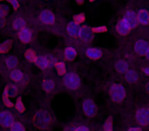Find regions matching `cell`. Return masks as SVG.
Instances as JSON below:
<instances>
[{
	"label": "cell",
	"instance_id": "cell-1",
	"mask_svg": "<svg viewBox=\"0 0 149 131\" xmlns=\"http://www.w3.org/2000/svg\"><path fill=\"white\" fill-rule=\"evenodd\" d=\"M63 83L68 90H77L81 86V79L76 73H66L63 78Z\"/></svg>",
	"mask_w": 149,
	"mask_h": 131
},
{
	"label": "cell",
	"instance_id": "cell-20",
	"mask_svg": "<svg viewBox=\"0 0 149 131\" xmlns=\"http://www.w3.org/2000/svg\"><path fill=\"white\" fill-rule=\"evenodd\" d=\"M77 56V51L74 47H66L64 49V57L68 60H74V57Z\"/></svg>",
	"mask_w": 149,
	"mask_h": 131
},
{
	"label": "cell",
	"instance_id": "cell-10",
	"mask_svg": "<svg viewBox=\"0 0 149 131\" xmlns=\"http://www.w3.org/2000/svg\"><path fill=\"white\" fill-rule=\"evenodd\" d=\"M40 21L45 25H52L55 22V15L50 11H43L40 13Z\"/></svg>",
	"mask_w": 149,
	"mask_h": 131
},
{
	"label": "cell",
	"instance_id": "cell-32",
	"mask_svg": "<svg viewBox=\"0 0 149 131\" xmlns=\"http://www.w3.org/2000/svg\"><path fill=\"white\" fill-rule=\"evenodd\" d=\"M103 129H104V131H112V130H113L112 120L110 118L107 119V120L105 121V123H104V125H103Z\"/></svg>",
	"mask_w": 149,
	"mask_h": 131
},
{
	"label": "cell",
	"instance_id": "cell-37",
	"mask_svg": "<svg viewBox=\"0 0 149 131\" xmlns=\"http://www.w3.org/2000/svg\"><path fill=\"white\" fill-rule=\"evenodd\" d=\"M74 131H90L86 126H78L77 128H74Z\"/></svg>",
	"mask_w": 149,
	"mask_h": 131
},
{
	"label": "cell",
	"instance_id": "cell-24",
	"mask_svg": "<svg viewBox=\"0 0 149 131\" xmlns=\"http://www.w3.org/2000/svg\"><path fill=\"white\" fill-rule=\"evenodd\" d=\"M55 69H56V71H57L58 75H65L66 74V66L64 62H57L55 64Z\"/></svg>",
	"mask_w": 149,
	"mask_h": 131
},
{
	"label": "cell",
	"instance_id": "cell-43",
	"mask_svg": "<svg viewBox=\"0 0 149 131\" xmlns=\"http://www.w3.org/2000/svg\"><path fill=\"white\" fill-rule=\"evenodd\" d=\"M146 56L148 57V60H149V49H148V51H147V53H146Z\"/></svg>",
	"mask_w": 149,
	"mask_h": 131
},
{
	"label": "cell",
	"instance_id": "cell-14",
	"mask_svg": "<svg viewBox=\"0 0 149 131\" xmlns=\"http://www.w3.org/2000/svg\"><path fill=\"white\" fill-rule=\"evenodd\" d=\"M137 19H138L139 24L147 26L149 24V13L145 9H140L137 13Z\"/></svg>",
	"mask_w": 149,
	"mask_h": 131
},
{
	"label": "cell",
	"instance_id": "cell-26",
	"mask_svg": "<svg viewBox=\"0 0 149 131\" xmlns=\"http://www.w3.org/2000/svg\"><path fill=\"white\" fill-rule=\"evenodd\" d=\"M11 41L10 40H6L3 43H0V53H5L7 52L11 47Z\"/></svg>",
	"mask_w": 149,
	"mask_h": 131
},
{
	"label": "cell",
	"instance_id": "cell-15",
	"mask_svg": "<svg viewBox=\"0 0 149 131\" xmlns=\"http://www.w3.org/2000/svg\"><path fill=\"white\" fill-rule=\"evenodd\" d=\"M66 31H68V33L70 34V36H72V37H79V35H80V27L77 24H74V22L68 24V26H66Z\"/></svg>",
	"mask_w": 149,
	"mask_h": 131
},
{
	"label": "cell",
	"instance_id": "cell-16",
	"mask_svg": "<svg viewBox=\"0 0 149 131\" xmlns=\"http://www.w3.org/2000/svg\"><path fill=\"white\" fill-rule=\"evenodd\" d=\"M26 21L23 19V18H17V19L13 20V27L15 30H17V31H21V30L25 29L26 28Z\"/></svg>",
	"mask_w": 149,
	"mask_h": 131
},
{
	"label": "cell",
	"instance_id": "cell-3",
	"mask_svg": "<svg viewBox=\"0 0 149 131\" xmlns=\"http://www.w3.org/2000/svg\"><path fill=\"white\" fill-rule=\"evenodd\" d=\"M35 122L39 128L45 129L51 123V118H50L49 114L45 111H40L36 114L35 116Z\"/></svg>",
	"mask_w": 149,
	"mask_h": 131
},
{
	"label": "cell",
	"instance_id": "cell-4",
	"mask_svg": "<svg viewBox=\"0 0 149 131\" xmlns=\"http://www.w3.org/2000/svg\"><path fill=\"white\" fill-rule=\"evenodd\" d=\"M83 111L88 117H94L97 112V106L93 100L87 98L83 102Z\"/></svg>",
	"mask_w": 149,
	"mask_h": 131
},
{
	"label": "cell",
	"instance_id": "cell-30",
	"mask_svg": "<svg viewBox=\"0 0 149 131\" xmlns=\"http://www.w3.org/2000/svg\"><path fill=\"white\" fill-rule=\"evenodd\" d=\"M10 131H25V127L19 122H13L10 126Z\"/></svg>",
	"mask_w": 149,
	"mask_h": 131
},
{
	"label": "cell",
	"instance_id": "cell-22",
	"mask_svg": "<svg viewBox=\"0 0 149 131\" xmlns=\"http://www.w3.org/2000/svg\"><path fill=\"white\" fill-rule=\"evenodd\" d=\"M116 70L120 73H126L129 70V64L125 60H118L116 64Z\"/></svg>",
	"mask_w": 149,
	"mask_h": 131
},
{
	"label": "cell",
	"instance_id": "cell-17",
	"mask_svg": "<svg viewBox=\"0 0 149 131\" xmlns=\"http://www.w3.org/2000/svg\"><path fill=\"white\" fill-rule=\"evenodd\" d=\"M125 77H126V80L130 83H134V82H137L139 79V76L137 74L136 71H133V70H128L125 74Z\"/></svg>",
	"mask_w": 149,
	"mask_h": 131
},
{
	"label": "cell",
	"instance_id": "cell-11",
	"mask_svg": "<svg viewBox=\"0 0 149 131\" xmlns=\"http://www.w3.org/2000/svg\"><path fill=\"white\" fill-rule=\"evenodd\" d=\"M116 31L120 35H128L130 33V31L132 29L130 28V26L128 25L126 21L124 19H122L120 21H118V23L116 24Z\"/></svg>",
	"mask_w": 149,
	"mask_h": 131
},
{
	"label": "cell",
	"instance_id": "cell-5",
	"mask_svg": "<svg viewBox=\"0 0 149 131\" xmlns=\"http://www.w3.org/2000/svg\"><path fill=\"white\" fill-rule=\"evenodd\" d=\"M136 120L138 124L142 126H146L149 124V110L148 109H139L136 112Z\"/></svg>",
	"mask_w": 149,
	"mask_h": 131
},
{
	"label": "cell",
	"instance_id": "cell-44",
	"mask_svg": "<svg viewBox=\"0 0 149 131\" xmlns=\"http://www.w3.org/2000/svg\"><path fill=\"white\" fill-rule=\"evenodd\" d=\"M93 1H95V0H90V2H93Z\"/></svg>",
	"mask_w": 149,
	"mask_h": 131
},
{
	"label": "cell",
	"instance_id": "cell-31",
	"mask_svg": "<svg viewBox=\"0 0 149 131\" xmlns=\"http://www.w3.org/2000/svg\"><path fill=\"white\" fill-rule=\"evenodd\" d=\"M106 31H107V27H105V26H96V27L92 28V32H93V34L105 33Z\"/></svg>",
	"mask_w": 149,
	"mask_h": 131
},
{
	"label": "cell",
	"instance_id": "cell-23",
	"mask_svg": "<svg viewBox=\"0 0 149 131\" xmlns=\"http://www.w3.org/2000/svg\"><path fill=\"white\" fill-rule=\"evenodd\" d=\"M5 64H6L7 68L9 69L15 70L19 64V60H17L15 56H8V57L5 60Z\"/></svg>",
	"mask_w": 149,
	"mask_h": 131
},
{
	"label": "cell",
	"instance_id": "cell-28",
	"mask_svg": "<svg viewBox=\"0 0 149 131\" xmlns=\"http://www.w3.org/2000/svg\"><path fill=\"white\" fill-rule=\"evenodd\" d=\"M3 102H4V104L6 106H9V108H11V106H13V104L11 102V100L9 99V95H8V92H7L6 88L4 89V92H3Z\"/></svg>",
	"mask_w": 149,
	"mask_h": 131
},
{
	"label": "cell",
	"instance_id": "cell-19",
	"mask_svg": "<svg viewBox=\"0 0 149 131\" xmlns=\"http://www.w3.org/2000/svg\"><path fill=\"white\" fill-rule=\"evenodd\" d=\"M35 64H36V66H37L38 68H40L41 70H46L47 68H49L48 67L47 58H46V56H44V55L38 56Z\"/></svg>",
	"mask_w": 149,
	"mask_h": 131
},
{
	"label": "cell",
	"instance_id": "cell-9",
	"mask_svg": "<svg viewBox=\"0 0 149 131\" xmlns=\"http://www.w3.org/2000/svg\"><path fill=\"white\" fill-rule=\"evenodd\" d=\"M134 49L140 55H146L147 51L149 49V44L145 40H138L134 44Z\"/></svg>",
	"mask_w": 149,
	"mask_h": 131
},
{
	"label": "cell",
	"instance_id": "cell-41",
	"mask_svg": "<svg viewBox=\"0 0 149 131\" xmlns=\"http://www.w3.org/2000/svg\"><path fill=\"white\" fill-rule=\"evenodd\" d=\"M76 2H77L78 4L81 5V4H83V3H84V0H76Z\"/></svg>",
	"mask_w": 149,
	"mask_h": 131
},
{
	"label": "cell",
	"instance_id": "cell-45",
	"mask_svg": "<svg viewBox=\"0 0 149 131\" xmlns=\"http://www.w3.org/2000/svg\"><path fill=\"white\" fill-rule=\"evenodd\" d=\"M0 1H2V0H0Z\"/></svg>",
	"mask_w": 149,
	"mask_h": 131
},
{
	"label": "cell",
	"instance_id": "cell-6",
	"mask_svg": "<svg viewBox=\"0 0 149 131\" xmlns=\"http://www.w3.org/2000/svg\"><path fill=\"white\" fill-rule=\"evenodd\" d=\"M124 20L128 23L131 29H134L139 25L138 19H137V13L133 11H128L124 15Z\"/></svg>",
	"mask_w": 149,
	"mask_h": 131
},
{
	"label": "cell",
	"instance_id": "cell-2",
	"mask_svg": "<svg viewBox=\"0 0 149 131\" xmlns=\"http://www.w3.org/2000/svg\"><path fill=\"white\" fill-rule=\"evenodd\" d=\"M109 95L114 102H120L126 97V89L120 84H112L109 88Z\"/></svg>",
	"mask_w": 149,
	"mask_h": 131
},
{
	"label": "cell",
	"instance_id": "cell-29",
	"mask_svg": "<svg viewBox=\"0 0 149 131\" xmlns=\"http://www.w3.org/2000/svg\"><path fill=\"white\" fill-rule=\"evenodd\" d=\"M6 90L7 92H8V95L9 96H15L17 93V87L15 85H13V84H10V85H8L6 87Z\"/></svg>",
	"mask_w": 149,
	"mask_h": 131
},
{
	"label": "cell",
	"instance_id": "cell-7",
	"mask_svg": "<svg viewBox=\"0 0 149 131\" xmlns=\"http://www.w3.org/2000/svg\"><path fill=\"white\" fill-rule=\"evenodd\" d=\"M13 124V116L10 112L3 111L0 113V125L3 127H10Z\"/></svg>",
	"mask_w": 149,
	"mask_h": 131
},
{
	"label": "cell",
	"instance_id": "cell-33",
	"mask_svg": "<svg viewBox=\"0 0 149 131\" xmlns=\"http://www.w3.org/2000/svg\"><path fill=\"white\" fill-rule=\"evenodd\" d=\"M15 108L21 113H23L25 111V106H24V102L22 100V98H17V102H15Z\"/></svg>",
	"mask_w": 149,
	"mask_h": 131
},
{
	"label": "cell",
	"instance_id": "cell-39",
	"mask_svg": "<svg viewBox=\"0 0 149 131\" xmlns=\"http://www.w3.org/2000/svg\"><path fill=\"white\" fill-rule=\"evenodd\" d=\"M5 25V20L3 17H0V27H3Z\"/></svg>",
	"mask_w": 149,
	"mask_h": 131
},
{
	"label": "cell",
	"instance_id": "cell-27",
	"mask_svg": "<svg viewBox=\"0 0 149 131\" xmlns=\"http://www.w3.org/2000/svg\"><path fill=\"white\" fill-rule=\"evenodd\" d=\"M85 20H86L85 15H84V13H79V15H74V21H72V22L79 26V25H82V24L85 22Z\"/></svg>",
	"mask_w": 149,
	"mask_h": 131
},
{
	"label": "cell",
	"instance_id": "cell-8",
	"mask_svg": "<svg viewBox=\"0 0 149 131\" xmlns=\"http://www.w3.org/2000/svg\"><path fill=\"white\" fill-rule=\"evenodd\" d=\"M79 37H81L85 42H91L93 40L94 34L91 28L87 27V26H82V27H80Z\"/></svg>",
	"mask_w": 149,
	"mask_h": 131
},
{
	"label": "cell",
	"instance_id": "cell-12",
	"mask_svg": "<svg viewBox=\"0 0 149 131\" xmlns=\"http://www.w3.org/2000/svg\"><path fill=\"white\" fill-rule=\"evenodd\" d=\"M19 38L23 43H30L33 39V33L30 29L25 28V29L21 30L19 33Z\"/></svg>",
	"mask_w": 149,
	"mask_h": 131
},
{
	"label": "cell",
	"instance_id": "cell-35",
	"mask_svg": "<svg viewBox=\"0 0 149 131\" xmlns=\"http://www.w3.org/2000/svg\"><path fill=\"white\" fill-rule=\"evenodd\" d=\"M8 13V6L7 5H0V17L4 18Z\"/></svg>",
	"mask_w": 149,
	"mask_h": 131
},
{
	"label": "cell",
	"instance_id": "cell-21",
	"mask_svg": "<svg viewBox=\"0 0 149 131\" xmlns=\"http://www.w3.org/2000/svg\"><path fill=\"white\" fill-rule=\"evenodd\" d=\"M9 76H10L11 80H13V81H15V82L22 81L24 78L23 72H22L21 70H17V69L13 70V71L10 72V74H9Z\"/></svg>",
	"mask_w": 149,
	"mask_h": 131
},
{
	"label": "cell",
	"instance_id": "cell-25",
	"mask_svg": "<svg viewBox=\"0 0 149 131\" xmlns=\"http://www.w3.org/2000/svg\"><path fill=\"white\" fill-rule=\"evenodd\" d=\"M26 58H27L28 62H35L36 60H37V54H36V52L34 51L33 49H29L26 51V54H25Z\"/></svg>",
	"mask_w": 149,
	"mask_h": 131
},
{
	"label": "cell",
	"instance_id": "cell-13",
	"mask_svg": "<svg viewBox=\"0 0 149 131\" xmlns=\"http://www.w3.org/2000/svg\"><path fill=\"white\" fill-rule=\"evenodd\" d=\"M86 54H87V56L90 58V60H99V58L102 56V51H101V49H99V48L89 47L87 49V51H86Z\"/></svg>",
	"mask_w": 149,
	"mask_h": 131
},
{
	"label": "cell",
	"instance_id": "cell-18",
	"mask_svg": "<svg viewBox=\"0 0 149 131\" xmlns=\"http://www.w3.org/2000/svg\"><path fill=\"white\" fill-rule=\"evenodd\" d=\"M54 87H55V83H54L53 80L51 79H47L44 80L43 83H42V88L45 92H51L54 90Z\"/></svg>",
	"mask_w": 149,
	"mask_h": 131
},
{
	"label": "cell",
	"instance_id": "cell-42",
	"mask_svg": "<svg viewBox=\"0 0 149 131\" xmlns=\"http://www.w3.org/2000/svg\"><path fill=\"white\" fill-rule=\"evenodd\" d=\"M63 131H74V128H72V127H70V128H66V129H64Z\"/></svg>",
	"mask_w": 149,
	"mask_h": 131
},
{
	"label": "cell",
	"instance_id": "cell-34",
	"mask_svg": "<svg viewBox=\"0 0 149 131\" xmlns=\"http://www.w3.org/2000/svg\"><path fill=\"white\" fill-rule=\"evenodd\" d=\"M46 58H47V62H48V67H55L56 64V58L54 57L53 55L49 54V55H46Z\"/></svg>",
	"mask_w": 149,
	"mask_h": 131
},
{
	"label": "cell",
	"instance_id": "cell-40",
	"mask_svg": "<svg viewBox=\"0 0 149 131\" xmlns=\"http://www.w3.org/2000/svg\"><path fill=\"white\" fill-rule=\"evenodd\" d=\"M144 73L146 74V75H149V67L145 68V69H144Z\"/></svg>",
	"mask_w": 149,
	"mask_h": 131
},
{
	"label": "cell",
	"instance_id": "cell-38",
	"mask_svg": "<svg viewBox=\"0 0 149 131\" xmlns=\"http://www.w3.org/2000/svg\"><path fill=\"white\" fill-rule=\"evenodd\" d=\"M128 131H142V129H141L140 127H132V128H130Z\"/></svg>",
	"mask_w": 149,
	"mask_h": 131
},
{
	"label": "cell",
	"instance_id": "cell-36",
	"mask_svg": "<svg viewBox=\"0 0 149 131\" xmlns=\"http://www.w3.org/2000/svg\"><path fill=\"white\" fill-rule=\"evenodd\" d=\"M8 1H9V3H10V4L13 5V7L15 9L19 8V1H17V0H8Z\"/></svg>",
	"mask_w": 149,
	"mask_h": 131
}]
</instances>
